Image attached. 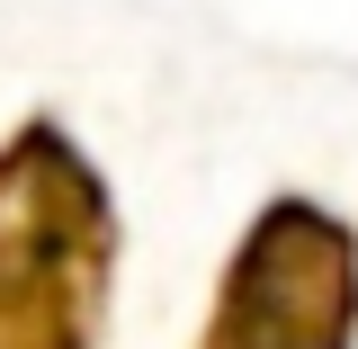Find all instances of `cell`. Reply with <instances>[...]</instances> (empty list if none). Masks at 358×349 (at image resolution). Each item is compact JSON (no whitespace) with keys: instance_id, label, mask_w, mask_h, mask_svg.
Returning <instances> with one entry per match:
<instances>
[{"instance_id":"cell-2","label":"cell","mask_w":358,"mask_h":349,"mask_svg":"<svg viewBox=\"0 0 358 349\" xmlns=\"http://www.w3.org/2000/svg\"><path fill=\"white\" fill-rule=\"evenodd\" d=\"M197 349H358V224L313 188L260 197L215 269Z\"/></svg>"},{"instance_id":"cell-1","label":"cell","mask_w":358,"mask_h":349,"mask_svg":"<svg viewBox=\"0 0 358 349\" xmlns=\"http://www.w3.org/2000/svg\"><path fill=\"white\" fill-rule=\"evenodd\" d=\"M126 260L117 188L63 117L0 134V349H108Z\"/></svg>"}]
</instances>
